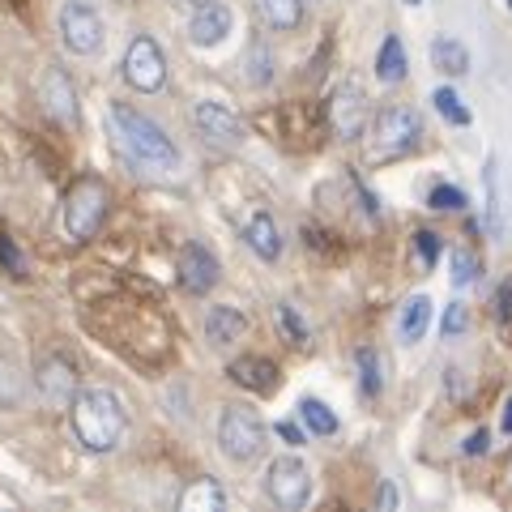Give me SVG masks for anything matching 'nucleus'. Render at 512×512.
<instances>
[{
  "label": "nucleus",
  "instance_id": "obj_1",
  "mask_svg": "<svg viewBox=\"0 0 512 512\" xmlns=\"http://www.w3.org/2000/svg\"><path fill=\"white\" fill-rule=\"evenodd\" d=\"M107 116H111V133H116L120 154H124L137 171H146V175H167V171L180 167V150H175V141H171L150 116H141V111L124 107V103H111Z\"/></svg>",
  "mask_w": 512,
  "mask_h": 512
},
{
  "label": "nucleus",
  "instance_id": "obj_2",
  "mask_svg": "<svg viewBox=\"0 0 512 512\" xmlns=\"http://www.w3.org/2000/svg\"><path fill=\"white\" fill-rule=\"evenodd\" d=\"M73 431L90 453H111L124 436V406L111 389H82L73 397Z\"/></svg>",
  "mask_w": 512,
  "mask_h": 512
},
{
  "label": "nucleus",
  "instance_id": "obj_3",
  "mask_svg": "<svg viewBox=\"0 0 512 512\" xmlns=\"http://www.w3.org/2000/svg\"><path fill=\"white\" fill-rule=\"evenodd\" d=\"M103 222H107V184L94 180V175H82L64 197V231L77 244H86V239L103 231Z\"/></svg>",
  "mask_w": 512,
  "mask_h": 512
},
{
  "label": "nucleus",
  "instance_id": "obj_4",
  "mask_svg": "<svg viewBox=\"0 0 512 512\" xmlns=\"http://www.w3.org/2000/svg\"><path fill=\"white\" fill-rule=\"evenodd\" d=\"M218 444H222V453H227L231 461H252L256 453H261V444H265V423H261V414H256L252 406H227L222 410V419H218Z\"/></svg>",
  "mask_w": 512,
  "mask_h": 512
},
{
  "label": "nucleus",
  "instance_id": "obj_5",
  "mask_svg": "<svg viewBox=\"0 0 512 512\" xmlns=\"http://www.w3.org/2000/svg\"><path fill=\"white\" fill-rule=\"evenodd\" d=\"M423 137V120L419 111L410 107H380L376 120H372V141H376V154L380 158H397L414 150V141Z\"/></svg>",
  "mask_w": 512,
  "mask_h": 512
},
{
  "label": "nucleus",
  "instance_id": "obj_6",
  "mask_svg": "<svg viewBox=\"0 0 512 512\" xmlns=\"http://www.w3.org/2000/svg\"><path fill=\"white\" fill-rule=\"evenodd\" d=\"M124 82L133 90H141V94L163 90V82H167V56H163V47H158L150 35H137L133 43H128V52H124Z\"/></svg>",
  "mask_w": 512,
  "mask_h": 512
},
{
  "label": "nucleus",
  "instance_id": "obj_7",
  "mask_svg": "<svg viewBox=\"0 0 512 512\" xmlns=\"http://www.w3.org/2000/svg\"><path fill=\"white\" fill-rule=\"evenodd\" d=\"M265 491H269V500H274L278 508L295 512V508L308 504L312 474H308V466H303L299 457H278L274 466H269V474H265Z\"/></svg>",
  "mask_w": 512,
  "mask_h": 512
},
{
  "label": "nucleus",
  "instance_id": "obj_8",
  "mask_svg": "<svg viewBox=\"0 0 512 512\" xmlns=\"http://www.w3.org/2000/svg\"><path fill=\"white\" fill-rule=\"evenodd\" d=\"M60 35H64V47L77 56H90L103 47V18L99 9L86 5V0H69L60 9Z\"/></svg>",
  "mask_w": 512,
  "mask_h": 512
},
{
  "label": "nucleus",
  "instance_id": "obj_9",
  "mask_svg": "<svg viewBox=\"0 0 512 512\" xmlns=\"http://www.w3.org/2000/svg\"><path fill=\"white\" fill-rule=\"evenodd\" d=\"M175 274H180V286L188 295H205L214 291L218 278H222V265L210 244H184L180 248V261H175Z\"/></svg>",
  "mask_w": 512,
  "mask_h": 512
},
{
  "label": "nucleus",
  "instance_id": "obj_10",
  "mask_svg": "<svg viewBox=\"0 0 512 512\" xmlns=\"http://www.w3.org/2000/svg\"><path fill=\"white\" fill-rule=\"evenodd\" d=\"M192 120H197L201 133L210 137L214 146H222V150L244 146V137H248L244 120H239L227 103H197V111H192Z\"/></svg>",
  "mask_w": 512,
  "mask_h": 512
},
{
  "label": "nucleus",
  "instance_id": "obj_11",
  "mask_svg": "<svg viewBox=\"0 0 512 512\" xmlns=\"http://www.w3.org/2000/svg\"><path fill=\"white\" fill-rule=\"evenodd\" d=\"M35 384H39V393L52 406H69L77 397V367L64 355H47L39 363V372H35Z\"/></svg>",
  "mask_w": 512,
  "mask_h": 512
},
{
  "label": "nucleus",
  "instance_id": "obj_12",
  "mask_svg": "<svg viewBox=\"0 0 512 512\" xmlns=\"http://www.w3.org/2000/svg\"><path fill=\"white\" fill-rule=\"evenodd\" d=\"M39 103H43V111L52 116L56 124H64V128H73L77 124V90H73V82L64 77L60 69H47L43 73V82H39Z\"/></svg>",
  "mask_w": 512,
  "mask_h": 512
},
{
  "label": "nucleus",
  "instance_id": "obj_13",
  "mask_svg": "<svg viewBox=\"0 0 512 512\" xmlns=\"http://www.w3.org/2000/svg\"><path fill=\"white\" fill-rule=\"evenodd\" d=\"M329 124H333V133L346 137V141H359L363 137V128H367V99L359 90H333V99H329Z\"/></svg>",
  "mask_w": 512,
  "mask_h": 512
},
{
  "label": "nucleus",
  "instance_id": "obj_14",
  "mask_svg": "<svg viewBox=\"0 0 512 512\" xmlns=\"http://www.w3.org/2000/svg\"><path fill=\"white\" fill-rule=\"evenodd\" d=\"M231 9L227 5H218V0H210V5H197V13L188 18V39L197 43V47H218L222 39L231 35Z\"/></svg>",
  "mask_w": 512,
  "mask_h": 512
},
{
  "label": "nucleus",
  "instance_id": "obj_15",
  "mask_svg": "<svg viewBox=\"0 0 512 512\" xmlns=\"http://www.w3.org/2000/svg\"><path fill=\"white\" fill-rule=\"evenodd\" d=\"M231 380L244 384V389H252V393H274L278 389V367L269 359H261V355H239L231 363Z\"/></svg>",
  "mask_w": 512,
  "mask_h": 512
},
{
  "label": "nucleus",
  "instance_id": "obj_16",
  "mask_svg": "<svg viewBox=\"0 0 512 512\" xmlns=\"http://www.w3.org/2000/svg\"><path fill=\"white\" fill-rule=\"evenodd\" d=\"M244 329L248 320L231 303H218V308L205 312V338H210V346H231L235 338H244Z\"/></svg>",
  "mask_w": 512,
  "mask_h": 512
},
{
  "label": "nucleus",
  "instance_id": "obj_17",
  "mask_svg": "<svg viewBox=\"0 0 512 512\" xmlns=\"http://www.w3.org/2000/svg\"><path fill=\"white\" fill-rule=\"evenodd\" d=\"M244 239H248V248L261 256V261H278V256H282L278 222L269 218V214H252V218L244 222Z\"/></svg>",
  "mask_w": 512,
  "mask_h": 512
},
{
  "label": "nucleus",
  "instance_id": "obj_18",
  "mask_svg": "<svg viewBox=\"0 0 512 512\" xmlns=\"http://www.w3.org/2000/svg\"><path fill=\"white\" fill-rule=\"evenodd\" d=\"M431 64H436L440 73H448V77L470 73V52H466V43L453 39V35H436V43H431Z\"/></svg>",
  "mask_w": 512,
  "mask_h": 512
},
{
  "label": "nucleus",
  "instance_id": "obj_19",
  "mask_svg": "<svg viewBox=\"0 0 512 512\" xmlns=\"http://www.w3.org/2000/svg\"><path fill=\"white\" fill-rule=\"evenodd\" d=\"M222 508H227V495H222L214 478H197L180 495V512H222Z\"/></svg>",
  "mask_w": 512,
  "mask_h": 512
},
{
  "label": "nucleus",
  "instance_id": "obj_20",
  "mask_svg": "<svg viewBox=\"0 0 512 512\" xmlns=\"http://www.w3.org/2000/svg\"><path fill=\"white\" fill-rule=\"evenodd\" d=\"M376 77L384 86H397L406 77V47H402V39H397V35L384 39L380 56H376Z\"/></svg>",
  "mask_w": 512,
  "mask_h": 512
},
{
  "label": "nucleus",
  "instance_id": "obj_21",
  "mask_svg": "<svg viewBox=\"0 0 512 512\" xmlns=\"http://www.w3.org/2000/svg\"><path fill=\"white\" fill-rule=\"evenodd\" d=\"M256 13L274 30H295L303 18V0H256Z\"/></svg>",
  "mask_w": 512,
  "mask_h": 512
},
{
  "label": "nucleus",
  "instance_id": "obj_22",
  "mask_svg": "<svg viewBox=\"0 0 512 512\" xmlns=\"http://www.w3.org/2000/svg\"><path fill=\"white\" fill-rule=\"evenodd\" d=\"M427 325H431V299L427 295H414L406 308H402V338L406 342H423Z\"/></svg>",
  "mask_w": 512,
  "mask_h": 512
},
{
  "label": "nucleus",
  "instance_id": "obj_23",
  "mask_svg": "<svg viewBox=\"0 0 512 512\" xmlns=\"http://www.w3.org/2000/svg\"><path fill=\"white\" fill-rule=\"evenodd\" d=\"M299 414H303V423H308L316 436H333V431H338V414H333L325 402H316V397H303Z\"/></svg>",
  "mask_w": 512,
  "mask_h": 512
},
{
  "label": "nucleus",
  "instance_id": "obj_24",
  "mask_svg": "<svg viewBox=\"0 0 512 512\" xmlns=\"http://www.w3.org/2000/svg\"><path fill=\"white\" fill-rule=\"evenodd\" d=\"M431 103H436V111H440V116H444L448 124H461V128H466V124H470V107H466V103H461V99H457V90H448V86H440L436 94H431Z\"/></svg>",
  "mask_w": 512,
  "mask_h": 512
},
{
  "label": "nucleus",
  "instance_id": "obj_25",
  "mask_svg": "<svg viewBox=\"0 0 512 512\" xmlns=\"http://www.w3.org/2000/svg\"><path fill=\"white\" fill-rule=\"evenodd\" d=\"M269 77H274V56H269V47L252 43V52H248V82L252 86H265Z\"/></svg>",
  "mask_w": 512,
  "mask_h": 512
},
{
  "label": "nucleus",
  "instance_id": "obj_26",
  "mask_svg": "<svg viewBox=\"0 0 512 512\" xmlns=\"http://www.w3.org/2000/svg\"><path fill=\"white\" fill-rule=\"evenodd\" d=\"M359 384H363V393L367 397H376L380 393V355L376 350H359Z\"/></svg>",
  "mask_w": 512,
  "mask_h": 512
},
{
  "label": "nucleus",
  "instance_id": "obj_27",
  "mask_svg": "<svg viewBox=\"0 0 512 512\" xmlns=\"http://www.w3.org/2000/svg\"><path fill=\"white\" fill-rule=\"evenodd\" d=\"M427 205L431 210H461V205H466V192L453 188V184H436L431 188V197H427Z\"/></svg>",
  "mask_w": 512,
  "mask_h": 512
},
{
  "label": "nucleus",
  "instance_id": "obj_28",
  "mask_svg": "<svg viewBox=\"0 0 512 512\" xmlns=\"http://www.w3.org/2000/svg\"><path fill=\"white\" fill-rule=\"evenodd\" d=\"M474 278H478V256L457 252L453 256V286H470Z\"/></svg>",
  "mask_w": 512,
  "mask_h": 512
},
{
  "label": "nucleus",
  "instance_id": "obj_29",
  "mask_svg": "<svg viewBox=\"0 0 512 512\" xmlns=\"http://www.w3.org/2000/svg\"><path fill=\"white\" fill-rule=\"evenodd\" d=\"M414 252H419L423 265H436L440 261V235L436 231H419L414 235Z\"/></svg>",
  "mask_w": 512,
  "mask_h": 512
},
{
  "label": "nucleus",
  "instance_id": "obj_30",
  "mask_svg": "<svg viewBox=\"0 0 512 512\" xmlns=\"http://www.w3.org/2000/svg\"><path fill=\"white\" fill-rule=\"evenodd\" d=\"M466 325H470V312L461 308V303H453V308L444 312V320H440V333L444 338H457V333H466Z\"/></svg>",
  "mask_w": 512,
  "mask_h": 512
},
{
  "label": "nucleus",
  "instance_id": "obj_31",
  "mask_svg": "<svg viewBox=\"0 0 512 512\" xmlns=\"http://www.w3.org/2000/svg\"><path fill=\"white\" fill-rule=\"evenodd\" d=\"M278 316H282V325H286V333H291L295 342H303V338H308V329H303V320L295 316V308H291V303H282V308H278Z\"/></svg>",
  "mask_w": 512,
  "mask_h": 512
},
{
  "label": "nucleus",
  "instance_id": "obj_32",
  "mask_svg": "<svg viewBox=\"0 0 512 512\" xmlns=\"http://www.w3.org/2000/svg\"><path fill=\"white\" fill-rule=\"evenodd\" d=\"M0 261H5L9 265V274H22V256H18V248H13V239L9 235H0Z\"/></svg>",
  "mask_w": 512,
  "mask_h": 512
},
{
  "label": "nucleus",
  "instance_id": "obj_33",
  "mask_svg": "<svg viewBox=\"0 0 512 512\" xmlns=\"http://www.w3.org/2000/svg\"><path fill=\"white\" fill-rule=\"evenodd\" d=\"M495 320H512V282L495 291Z\"/></svg>",
  "mask_w": 512,
  "mask_h": 512
},
{
  "label": "nucleus",
  "instance_id": "obj_34",
  "mask_svg": "<svg viewBox=\"0 0 512 512\" xmlns=\"http://www.w3.org/2000/svg\"><path fill=\"white\" fill-rule=\"evenodd\" d=\"M466 453L478 457V453H487V431H474V436L466 440Z\"/></svg>",
  "mask_w": 512,
  "mask_h": 512
},
{
  "label": "nucleus",
  "instance_id": "obj_35",
  "mask_svg": "<svg viewBox=\"0 0 512 512\" xmlns=\"http://www.w3.org/2000/svg\"><path fill=\"white\" fill-rule=\"evenodd\" d=\"M278 436H282V440H291V444H303V431H299L295 423H278Z\"/></svg>",
  "mask_w": 512,
  "mask_h": 512
},
{
  "label": "nucleus",
  "instance_id": "obj_36",
  "mask_svg": "<svg viewBox=\"0 0 512 512\" xmlns=\"http://www.w3.org/2000/svg\"><path fill=\"white\" fill-rule=\"evenodd\" d=\"M380 508H397V487L393 483L380 487Z\"/></svg>",
  "mask_w": 512,
  "mask_h": 512
},
{
  "label": "nucleus",
  "instance_id": "obj_37",
  "mask_svg": "<svg viewBox=\"0 0 512 512\" xmlns=\"http://www.w3.org/2000/svg\"><path fill=\"white\" fill-rule=\"evenodd\" d=\"M504 431H512V397H508V410H504Z\"/></svg>",
  "mask_w": 512,
  "mask_h": 512
},
{
  "label": "nucleus",
  "instance_id": "obj_38",
  "mask_svg": "<svg viewBox=\"0 0 512 512\" xmlns=\"http://www.w3.org/2000/svg\"><path fill=\"white\" fill-rule=\"evenodd\" d=\"M406 5H423V0H406Z\"/></svg>",
  "mask_w": 512,
  "mask_h": 512
},
{
  "label": "nucleus",
  "instance_id": "obj_39",
  "mask_svg": "<svg viewBox=\"0 0 512 512\" xmlns=\"http://www.w3.org/2000/svg\"><path fill=\"white\" fill-rule=\"evenodd\" d=\"M508 9H512V0H508Z\"/></svg>",
  "mask_w": 512,
  "mask_h": 512
}]
</instances>
